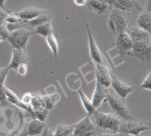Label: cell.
Segmentation results:
<instances>
[{
	"label": "cell",
	"instance_id": "cell-29",
	"mask_svg": "<svg viewBox=\"0 0 151 136\" xmlns=\"http://www.w3.org/2000/svg\"><path fill=\"white\" fill-rule=\"evenodd\" d=\"M9 73V70L7 67L0 68V85H4V81L6 80V77Z\"/></svg>",
	"mask_w": 151,
	"mask_h": 136
},
{
	"label": "cell",
	"instance_id": "cell-30",
	"mask_svg": "<svg viewBox=\"0 0 151 136\" xmlns=\"http://www.w3.org/2000/svg\"><path fill=\"white\" fill-rule=\"evenodd\" d=\"M32 97H33V94H32V93H30V92H26V93L23 95V96H22V98H21L20 100H21L25 104L30 105Z\"/></svg>",
	"mask_w": 151,
	"mask_h": 136
},
{
	"label": "cell",
	"instance_id": "cell-19",
	"mask_svg": "<svg viewBox=\"0 0 151 136\" xmlns=\"http://www.w3.org/2000/svg\"><path fill=\"white\" fill-rule=\"evenodd\" d=\"M136 27L145 30L150 34L151 31V13L150 12L142 10L136 20Z\"/></svg>",
	"mask_w": 151,
	"mask_h": 136
},
{
	"label": "cell",
	"instance_id": "cell-15",
	"mask_svg": "<svg viewBox=\"0 0 151 136\" xmlns=\"http://www.w3.org/2000/svg\"><path fill=\"white\" fill-rule=\"evenodd\" d=\"M47 12L48 11L44 10V9H41V8L34 7V6H29V7H26V8L20 10L19 12L16 13V15L22 20L29 21V20L34 19L36 17H38L39 15L43 14Z\"/></svg>",
	"mask_w": 151,
	"mask_h": 136
},
{
	"label": "cell",
	"instance_id": "cell-35",
	"mask_svg": "<svg viewBox=\"0 0 151 136\" xmlns=\"http://www.w3.org/2000/svg\"><path fill=\"white\" fill-rule=\"evenodd\" d=\"M5 1H6V0H0V8H1L2 10L5 11V12H12L11 11H9V10H7V9H6L5 5H4Z\"/></svg>",
	"mask_w": 151,
	"mask_h": 136
},
{
	"label": "cell",
	"instance_id": "cell-10",
	"mask_svg": "<svg viewBox=\"0 0 151 136\" xmlns=\"http://www.w3.org/2000/svg\"><path fill=\"white\" fill-rule=\"evenodd\" d=\"M111 87L113 89L115 94L121 99H126L134 90V87L129 84L124 82L118 76H116L113 73H111Z\"/></svg>",
	"mask_w": 151,
	"mask_h": 136
},
{
	"label": "cell",
	"instance_id": "cell-9",
	"mask_svg": "<svg viewBox=\"0 0 151 136\" xmlns=\"http://www.w3.org/2000/svg\"><path fill=\"white\" fill-rule=\"evenodd\" d=\"M86 30L88 34V49H89V56L94 62V64H103L104 63V57L102 54V51L100 50L89 27V24L88 22L85 23Z\"/></svg>",
	"mask_w": 151,
	"mask_h": 136
},
{
	"label": "cell",
	"instance_id": "cell-34",
	"mask_svg": "<svg viewBox=\"0 0 151 136\" xmlns=\"http://www.w3.org/2000/svg\"><path fill=\"white\" fill-rule=\"evenodd\" d=\"M88 0H73V3L77 5V6H84L86 5Z\"/></svg>",
	"mask_w": 151,
	"mask_h": 136
},
{
	"label": "cell",
	"instance_id": "cell-31",
	"mask_svg": "<svg viewBox=\"0 0 151 136\" xmlns=\"http://www.w3.org/2000/svg\"><path fill=\"white\" fill-rule=\"evenodd\" d=\"M0 102L2 104H6V96H5V91H4V85H0Z\"/></svg>",
	"mask_w": 151,
	"mask_h": 136
},
{
	"label": "cell",
	"instance_id": "cell-23",
	"mask_svg": "<svg viewBox=\"0 0 151 136\" xmlns=\"http://www.w3.org/2000/svg\"><path fill=\"white\" fill-rule=\"evenodd\" d=\"M30 107H31L33 112L46 109L43 96L41 94H33V97H32V100L30 103Z\"/></svg>",
	"mask_w": 151,
	"mask_h": 136
},
{
	"label": "cell",
	"instance_id": "cell-14",
	"mask_svg": "<svg viewBox=\"0 0 151 136\" xmlns=\"http://www.w3.org/2000/svg\"><path fill=\"white\" fill-rule=\"evenodd\" d=\"M28 62V56L24 50H15L12 49V58L10 61L9 65L7 66V69L10 70H14L16 71L17 67L22 64V63H27Z\"/></svg>",
	"mask_w": 151,
	"mask_h": 136
},
{
	"label": "cell",
	"instance_id": "cell-25",
	"mask_svg": "<svg viewBox=\"0 0 151 136\" xmlns=\"http://www.w3.org/2000/svg\"><path fill=\"white\" fill-rule=\"evenodd\" d=\"M134 6V4L132 0H115L112 7L115 9H118L123 12H128Z\"/></svg>",
	"mask_w": 151,
	"mask_h": 136
},
{
	"label": "cell",
	"instance_id": "cell-41",
	"mask_svg": "<svg viewBox=\"0 0 151 136\" xmlns=\"http://www.w3.org/2000/svg\"><path fill=\"white\" fill-rule=\"evenodd\" d=\"M71 136H74V135H71Z\"/></svg>",
	"mask_w": 151,
	"mask_h": 136
},
{
	"label": "cell",
	"instance_id": "cell-22",
	"mask_svg": "<svg viewBox=\"0 0 151 136\" xmlns=\"http://www.w3.org/2000/svg\"><path fill=\"white\" fill-rule=\"evenodd\" d=\"M45 41H46V43H47L49 49L52 52L55 59L57 60L58 56V51H59V43H58V41L56 37V35H54V33L49 35L45 38Z\"/></svg>",
	"mask_w": 151,
	"mask_h": 136
},
{
	"label": "cell",
	"instance_id": "cell-5",
	"mask_svg": "<svg viewBox=\"0 0 151 136\" xmlns=\"http://www.w3.org/2000/svg\"><path fill=\"white\" fill-rule=\"evenodd\" d=\"M127 55L137 58L142 63H150L151 61V42L134 43L131 50Z\"/></svg>",
	"mask_w": 151,
	"mask_h": 136
},
{
	"label": "cell",
	"instance_id": "cell-18",
	"mask_svg": "<svg viewBox=\"0 0 151 136\" xmlns=\"http://www.w3.org/2000/svg\"><path fill=\"white\" fill-rule=\"evenodd\" d=\"M46 124L36 119H32L27 125L26 132L27 136H39L42 135Z\"/></svg>",
	"mask_w": 151,
	"mask_h": 136
},
{
	"label": "cell",
	"instance_id": "cell-12",
	"mask_svg": "<svg viewBox=\"0 0 151 136\" xmlns=\"http://www.w3.org/2000/svg\"><path fill=\"white\" fill-rule=\"evenodd\" d=\"M127 33L128 34L129 37L131 38L134 43L135 42H151L150 34L146 32L143 29H141L138 27H129Z\"/></svg>",
	"mask_w": 151,
	"mask_h": 136
},
{
	"label": "cell",
	"instance_id": "cell-2",
	"mask_svg": "<svg viewBox=\"0 0 151 136\" xmlns=\"http://www.w3.org/2000/svg\"><path fill=\"white\" fill-rule=\"evenodd\" d=\"M106 102L109 103V105L111 109L113 111V114H115L118 118H119L121 120H134L136 119L134 115L130 112L128 110L126 103L123 99L119 98L118 96L111 93L108 91L107 94V99Z\"/></svg>",
	"mask_w": 151,
	"mask_h": 136
},
{
	"label": "cell",
	"instance_id": "cell-3",
	"mask_svg": "<svg viewBox=\"0 0 151 136\" xmlns=\"http://www.w3.org/2000/svg\"><path fill=\"white\" fill-rule=\"evenodd\" d=\"M108 26L115 35L122 32H127L129 27V23L125 12L115 8L111 9L108 19Z\"/></svg>",
	"mask_w": 151,
	"mask_h": 136
},
{
	"label": "cell",
	"instance_id": "cell-13",
	"mask_svg": "<svg viewBox=\"0 0 151 136\" xmlns=\"http://www.w3.org/2000/svg\"><path fill=\"white\" fill-rule=\"evenodd\" d=\"M108 91H109L108 89H105L104 87H103L102 85H100L98 82L96 81V88L91 98V102L96 110H97L104 102H106Z\"/></svg>",
	"mask_w": 151,
	"mask_h": 136
},
{
	"label": "cell",
	"instance_id": "cell-1",
	"mask_svg": "<svg viewBox=\"0 0 151 136\" xmlns=\"http://www.w3.org/2000/svg\"><path fill=\"white\" fill-rule=\"evenodd\" d=\"M92 116L94 117V124L96 127L102 130L110 131V133L112 134H118L122 120L115 114L103 112L96 110Z\"/></svg>",
	"mask_w": 151,
	"mask_h": 136
},
{
	"label": "cell",
	"instance_id": "cell-27",
	"mask_svg": "<svg viewBox=\"0 0 151 136\" xmlns=\"http://www.w3.org/2000/svg\"><path fill=\"white\" fill-rule=\"evenodd\" d=\"M10 32L8 31V29L6 28V26L4 23L0 24V39H2V41H6L8 36H9Z\"/></svg>",
	"mask_w": 151,
	"mask_h": 136
},
{
	"label": "cell",
	"instance_id": "cell-26",
	"mask_svg": "<svg viewBox=\"0 0 151 136\" xmlns=\"http://www.w3.org/2000/svg\"><path fill=\"white\" fill-rule=\"evenodd\" d=\"M141 88L142 89H146L148 91L151 90V73H149L146 78L143 80L142 83L141 84Z\"/></svg>",
	"mask_w": 151,
	"mask_h": 136
},
{
	"label": "cell",
	"instance_id": "cell-17",
	"mask_svg": "<svg viewBox=\"0 0 151 136\" xmlns=\"http://www.w3.org/2000/svg\"><path fill=\"white\" fill-rule=\"evenodd\" d=\"M86 5L89 11H91L98 15L104 14L107 12H109L110 10H111V8H112L111 6H110L108 4H106L103 0H88Z\"/></svg>",
	"mask_w": 151,
	"mask_h": 136
},
{
	"label": "cell",
	"instance_id": "cell-38",
	"mask_svg": "<svg viewBox=\"0 0 151 136\" xmlns=\"http://www.w3.org/2000/svg\"><path fill=\"white\" fill-rule=\"evenodd\" d=\"M103 1H104L106 4H108L110 6H111L112 7V5H113V4H114V2H115V0H103Z\"/></svg>",
	"mask_w": 151,
	"mask_h": 136
},
{
	"label": "cell",
	"instance_id": "cell-4",
	"mask_svg": "<svg viewBox=\"0 0 151 136\" xmlns=\"http://www.w3.org/2000/svg\"><path fill=\"white\" fill-rule=\"evenodd\" d=\"M33 35V30L31 29L19 28L10 32L6 41L10 43L12 49L26 50L27 42Z\"/></svg>",
	"mask_w": 151,
	"mask_h": 136
},
{
	"label": "cell",
	"instance_id": "cell-8",
	"mask_svg": "<svg viewBox=\"0 0 151 136\" xmlns=\"http://www.w3.org/2000/svg\"><path fill=\"white\" fill-rule=\"evenodd\" d=\"M96 126L91 119V116H86L73 125L74 136H92L96 132Z\"/></svg>",
	"mask_w": 151,
	"mask_h": 136
},
{
	"label": "cell",
	"instance_id": "cell-20",
	"mask_svg": "<svg viewBox=\"0 0 151 136\" xmlns=\"http://www.w3.org/2000/svg\"><path fill=\"white\" fill-rule=\"evenodd\" d=\"M78 94H79V96H80V99H81V102L82 104L84 110L88 112V116H92V114L96 110L94 108L91 99L85 94V92L82 89H78Z\"/></svg>",
	"mask_w": 151,
	"mask_h": 136
},
{
	"label": "cell",
	"instance_id": "cell-39",
	"mask_svg": "<svg viewBox=\"0 0 151 136\" xmlns=\"http://www.w3.org/2000/svg\"><path fill=\"white\" fill-rule=\"evenodd\" d=\"M150 5H151V0H147V8H146V11L150 12Z\"/></svg>",
	"mask_w": 151,
	"mask_h": 136
},
{
	"label": "cell",
	"instance_id": "cell-40",
	"mask_svg": "<svg viewBox=\"0 0 151 136\" xmlns=\"http://www.w3.org/2000/svg\"><path fill=\"white\" fill-rule=\"evenodd\" d=\"M116 136H134V135H127V134H122V133H118L116 134ZM141 136V135H139Z\"/></svg>",
	"mask_w": 151,
	"mask_h": 136
},
{
	"label": "cell",
	"instance_id": "cell-32",
	"mask_svg": "<svg viewBox=\"0 0 151 136\" xmlns=\"http://www.w3.org/2000/svg\"><path fill=\"white\" fill-rule=\"evenodd\" d=\"M41 136H54V134L50 130V128L46 125L45 127H44V129H43V131H42V135H41Z\"/></svg>",
	"mask_w": 151,
	"mask_h": 136
},
{
	"label": "cell",
	"instance_id": "cell-24",
	"mask_svg": "<svg viewBox=\"0 0 151 136\" xmlns=\"http://www.w3.org/2000/svg\"><path fill=\"white\" fill-rule=\"evenodd\" d=\"M53 134L54 136H71L73 134V125H58Z\"/></svg>",
	"mask_w": 151,
	"mask_h": 136
},
{
	"label": "cell",
	"instance_id": "cell-16",
	"mask_svg": "<svg viewBox=\"0 0 151 136\" xmlns=\"http://www.w3.org/2000/svg\"><path fill=\"white\" fill-rule=\"evenodd\" d=\"M4 91H5V96H6L7 103H10V104L19 107L21 110H24V111L27 112L32 116V118H33V111H32L30 105L25 104L12 90H11L10 89L6 88L5 86H4Z\"/></svg>",
	"mask_w": 151,
	"mask_h": 136
},
{
	"label": "cell",
	"instance_id": "cell-33",
	"mask_svg": "<svg viewBox=\"0 0 151 136\" xmlns=\"http://www.w3.org/2000/svg\"><path fill=\"white\" fill-rule=\"evenodd\" d=\"M9 13H11V12H7L2 10V9L0 8V24L4 23V19H5L6 15L9 14Z\"/></svg>",
	"mask_w": 151,
	"mask_h": 136
},
{
	"label": "cell",
	"instance_id": "cell-28",
	"mask_svg": "<svg viewBox=\"0 0 151 136\" xmlns=\"http://www.w3.org/2000/svg\"><path fill=\"white\" fill-rule=\"evenodd\" d=\"M27 70H28V65H27V63H22L20 64L17 69H16V72L18 73L19 75L20 76H25L27 73Z\"/></svg>",
	"mask_w": 151,
	"mask_h": 136
},
{
	"label": "cell",
	"instance_id": "cell-36",
	"mask_svg": "<svg viewBox=\"0 0 151 136\" xmlns=\"http://www.w3.org/2000/svg\"><path fill=\"white\" fill-rule=\"evenodd\" d=\"M132 1H133V3L134 4V6H135L139 11H142V10H143V8H142V7L140 5V4L137 2V0H132Z\"/></svg>",
	"mask_w": 151,
	"mask_h": 136
},
{
	"label": "cell",
	"instance_id": "cell-11",
	"mask_svg": "<svg viewBox=\"0 0 151 136\" xmlns=\"http://www.w3.org/2000/svg\"><path fill=\"white\" fill-rule=\"evenodd\" d=\"M95 73H96V80L100 85L104 87L105 89H109L111 87V71L105 64H95Z\"/></svg>",
	"mask_w": 151,
	"mask_h": 136
},
{
	"label": "cell",
	"instance_id": "cell-7",
	"mask_svg": "<svg viewBox=\"0 0 151 136\" xmlns=\"http://www.w3.org/2000/svg\"><path fill=\"white\" fill-rule=\"evenodd\" d=\"M134 42L127 32H122L115 35L114 46L110 50H114L115 55H127L132 49Z\"/></svg>",
	"mask_w": 151,
	"mask_h": 136
},
{
	"label": "cell",
	"instance_id": "cell-6",
	"mask_svg": "<svg viewBox=\"0 0 151 136\" xmlns=\"http://www.w3.org/2000/svg\"><path fill=\"white\" fill-rule=\"evenodd\" d=\"M150 129V127L142 121H138L137 119L134 120H122L119 129L118 133L127 134L130 135L139 136L144 131Z\"/></svg>",
	"mask_w": 151,
	"mask_h": 136
},
{
	"label": "cell",
	"instance_id": "cell-37",
	"mask_svg": "<svg viewBox=\"0 0 151 136\" xmlns=\"http://www.w3.org/2000/svg\"><path fill=\"white\" fill-rule=\"evenodd\" d=\"M98 136H116V134L112 133H100Z\"/></svg>",
	"mask_w": 151,
	"mask_h": 136
},
{
	"label": "cell",
	"instance_id": "cell-21",
	"mask_svg": "<svg viewBox=\"0 0 151 136\" xmlns=\"http://www.w3.org/2000/svg\"><path fill=\"white\" fill-rule=\"evenodd\" d=\"M53 33V27L51 25V22H46L41 25H38L33 29V34L34 35H38L42 37L46 38L49 35Z\"/></svg>",
	"mask_w": 151,
	"mask_h": 136
}]
</instances>
